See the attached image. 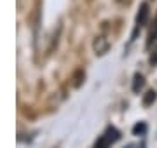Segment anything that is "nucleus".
I'll return each mask as SVG.
<instances>
[{"label": "nucleus", "instance_id": "6", "mask_svg": "<svg viewBox=\"0 0 157 148\" xmlns=\"http://www.w3.org/2000/svg\"><path fill=\"white\" fill-rule=\"evenodd\" d=\"M145 132H147V124L145 122H138V124L133 127V134H135V136H143Z\"/></svg>", "mask_w": 157, "mask_h": 148}, {"label": "nucleus", "instance_id": "8", "mask_svg": "<svg viewBox=\"0 0 157 148\" xmlns=\"http://www.w3.org/2000/svg\"><path fill=\"white\" fill-rule=\"evenodd\" d=\"M73 80H75V82H73V86L78 87L80 84H82V80H84V72H80V70H78L77 73H75V77H73Z\"/></svg>", "mask_w": 157, "mask_h": 148}, {"label": "nucleus", "instance_id": "1", "mask_svg": "<svg viewBox=\"0 0 157 148\" xmlns=\"http://www.w3.org/2000/svg\"><path fill=\"white\" fill-rule=\"evenodd\" d=\"M148 14H150V11H148V4H141L140 6V11H138V14H136V28L135 31H133V39L136 37V33H138V30L143 26V24L148 21Z\"/></svg>", "mask_w": 157, "mask_h": 148}, {"label": "nucleus", "instance_id": "2", "mask_svg": "<svg viewBox=\"0 0 157 148\" xmlns=\"http://www.w3.org/2000/svg\"><path fill=\"white\" fill-rule=\"evenodd\" d=\"M93 47H94V52L98 54V56H103V54L110 49V42H108L105 37H98V39L94 40Z\"/></svg>", "mask_w": 157, "mask_h": 148}, {"label": "nucleus", "instance_id": "7", "mask_svg": "<svg viewBox=\"0 0 157 148\" xmlns=\"http://www.w3.org/2000/svg\"><path fill=\"white\" fill-rule=\"evenodd\" d=\"M155 40H157V21L154 23V28H152V30H150V33H148V42H147V46L150 47L152 44L155 42Z\"/></svg>", "mask_w": 157, "mask_h": 148}, {"label": "nucleus", "instance_id": "11", "mask_svg": "<svg viewBox=\"0 0 157 148\" xmlns=\"http://www.w3.org/2000/svg\"><path fill=\"white\" fill-rule=\"evenodd\" d=\"M117 2H121V4H128L129 0H117Z\"/></svg>", "mask_w": 157, "mask_h": 148}, {"label": "nucleus", "instance_id": "10", "mask_svg": "<svg viewBox=\"0 0 157 148\" xmlns=\"http://www.w3.org/2000/svg\"><path fill=\"white\" fill-rule=\"evenodd\" d=\"M150 63H152V65H157V49L154 51V54H152V57H150Z\"/></svg>", "mask_w": 157, "mask_h": 148}, {"label": "nucleus", "instance_id": "5", "mask_svg": "<svg viewBox=\"0 0 157 148\" xmlns=\"http://www.w3.org/2000/svg\"><path fill=\"white\" fill-rule=\"evenodd\" d=\"M155 98H157V92L152 89V91H147V94L143 96V105L145 106H150L152 103L155 101Z\"/></svg>", "mask_w": 157, "mask_h": 148}, {"label": "nucleus", "instance_id": "4", "mask_svg": "<svg viewBox=\"0 0 157 148\" xmlns=\"http://www.w3.org/2000/svg\"><path fill=\"white\" fill-rule=\"evenodd\" d=\"M105 138H107L108 141H117L119 138H121V132L117 131V129H115V127H108L107 129V132H105Z\"/></svg>", "mask_w": 157, "mask_h": 148}, {"label": "nucleus", "instance_id": "3", "mask_svg": "<svg viewBox=\"0 0 157 148\" xmlns=\"http://www.w3.org/2000/svg\"><path fill=\"white\" fill-rule=\"evenodd\" d=\"M143 86H145V79H143V75H141V73H136L135 79H133V91H135V92H140Z\"/></svg>", "mask_w": 157, "mask_h": 148}, {"label": "nucleus", "instance_id": "9", "mask_svg": "<svg viewBox=\"0 0 157 148\" xmlns=\"http://www.w3.org/2000/svg\"><path fill=\"white\" fill-rule=\"evenodd\" d=\"M108 143H110V141L103 136V138H100V139H98V143L94 145V148H108Z\"/></svg>", "mask_w": 157, "mask_h": 148}]
</instances>
